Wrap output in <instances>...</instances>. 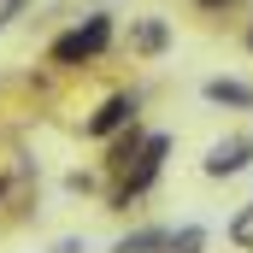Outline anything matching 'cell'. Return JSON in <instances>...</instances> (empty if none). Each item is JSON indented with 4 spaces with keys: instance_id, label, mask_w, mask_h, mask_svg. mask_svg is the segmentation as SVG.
I'll use <instances>...</instances> for the list:
<instances>
[{
    "instance_id": "cell-1",
    "label": "cell",
    "mask_w": 253,
    "mask_h": 253,
    "mask_svg": "<svg viewBox=\"0 0 253 253\" xmlns=\"http://www.w3.org/2000/svg\"><path fill=\"white\" fill-rule=\"evenodd\" d=\"M106 47H112V18L94 12V18H83L77 30H65L59 42L47 47V59L53 65H88V59H100Z\"/></svg>"
},
{
    "instance_id": "cell-2",
    "label": "cell",
    "mask_w": 253,
    "mask_h": 253,
    "mask_svg": "<svg viewBox=\"0 0 253 253\" xmlns=\"http://www.w3.org/2000/svg\"><path fill=\"white\" fill-rule=\"evenodd\" d=\"M248 165H253V141L248 135H224V141H212L206 159H200L206 177H236V171H248Z\"/></svg>"
},
{
    "instance_id": "cell-3",
    "label": "cell",
    "mask_w": 253,
    "mask_h": 253,
    "mask_svg": "<svg viewBox=\"0 0 253 253\" xmlns=\"http://www.w3.org/2000/svg\"><path fill=\"white\" fill-rule=\"evenodd\" d=\"M124 124H135V100H129V94H112V100L88 118V135H94V141H106V135H118Z\"/></svg>"
},
{
    "instance_id": "cell-4",
    "label": "cell",
    "mask_w": 253,
    "mask_h": 253,
    "mask_svg": "<svg viewBox=\"0 0 253 253\" xmlns=\"http://www.w3.org/2000/svg\"><path fill=\"white\" fill-rule=\"evenodd\" d=\"M165 47H171V24H165V18H135V24H129V53L153 59V53H165Z\"/></svg>"
},
{
    "instance_id": "cell-5",
    "label": "cell",
    "mask_w": 253,
    "mask_h": 253,
    "mask_svg": "<svg viewBox=\"0 0 253 253\" xmlns=\"http://www.w3.org/2000/svg\"><path fill=\"white\" fill-rule=\"evenodd\" d=\"M141 147H147V135L129 124V135H118V141H112V165H118V171H129V165L141 159Z\"/></svg>"
},
{
    "instance_id": "cell-6",
    "label": "cell",
    "mask_w": 253,
    "mask_h": 253,
    "mask_svg": "<svg viewBox=\"0 0 253 253\" xmlns=\"http://www.w3.org/2000/svg\"><path fill=\"white\" fill-rule=\"evenodd\" d=\"M200 248H206V230L200 224H183V230L165 236V253H200Z\"/></svg>"
},
{
    "instance_id": "cell-7",
    "label": "cell",
    "mask_w": 253,
    "mask_h": 253,
    "mask_svg": "<svg viewBox=\"0 0 253 253\" xmlns=\"http://www.w3.org/2000/svg\"><path fill=\"white\" fill-rule=\"evenodd\" d=\"M206 100H218V106H253L248 88H242V83H224V77H218V83H206Z\"/></svg>"
},
{
    "instance_id": "cell-8",
    "label": "cell",
    "mask_w": 253,
    "mask_h": 253,
    "mask_svg": "<svg viewBox=\"0 0 253 253\" xmlns=\"http://www.w3.org/2000/svg\"><path fill=\"white\" fill-rule=\"evenodd\" d=\"M153 248H165V230H135V236H124L112 253H153Z\"/></svg>"
},
{
    "instance_id": "cell-9",
    "label": "cell",
    "mask_w": 253,
    "mask_h": 253,
    "mask_svg": "<svg viewBox=\"0 0 253 253\" xmlns=\"http://www.w3.org/2000/svg\"><path fill=\"white\" fill-rule=\"evenodd\" d=\"M230 242H236V248H253V200L230 218Z\"/></svg>"
},
{
    "instance_id": "cell-10",
    "label": "cell",
    "mask_w": 253,
    "mask_h": 253,
    "mask_svg": "<svg viewBox=\"0 0 253 253\" xmlns=\"http://www.w3.org/2000/svg\"><path fill=\"white\" fill-rule=\"evenodd\" d=\"M53 253H88V248H83L77 236H65V242H59V248H53Z\"/></svg>"
},
{
    "instance_id": "cell-11",
    "label": "cell",
    "mask_w": 253,
    "mask_h": 253,
    "mask_svg": "<svg viewBox=\"0 0 253 253\" xmlns=\"http://www.w3.org/2000/svg\"><path fill=\"white\" fill-rule=\"evenodd\" d=\"M200 6H224V0H200Z\"/></svg>"
},
{
    "instance_id": "cell-12",
    "label": "cell",
    "mask_w": 253,
    "mask_h": 253,
    "mask_svg": "<svg viewBox=\"0 0 253 253\" xmlns=\"http://www.w3.org/2000/svg\"><path fill=\"white\" fill-rule=\"evenodd\" d=\"M248 47H253V30H248Z\"/></svg>"
}]
</instances>
